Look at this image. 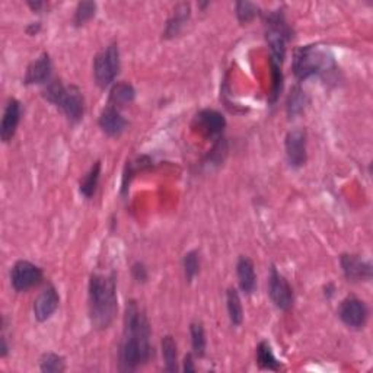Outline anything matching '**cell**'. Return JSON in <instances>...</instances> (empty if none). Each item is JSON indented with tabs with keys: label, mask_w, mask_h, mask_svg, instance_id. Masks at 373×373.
<instances>
[{
	"label": "cell",
	"mask_w": 373,
	"mask_h": 373,
	"mask_svg": "<svg viewBox=\"0 0 373 373\" xmlns=\"http://www.w3.org/2000/svg\"><path fill=\"white\" fill-rule=\"evenodd\" d=\"M152 357L150 326L142 308L130 300L126 306L124 337L120 348V369L136 370L146 365Z\"/></svg>",
	"instance_id": "6da1fadb"
},
{
	"label": "cell",
	"mask_w": 373,
	"mask_h": 373,
	"mask_svg": "<svg viewBox=\"0 0 373 373\" xmlns=\"http://www.w3.org/2000/svg\"><path fill=\"white\" fill-rule=\"evenodd\" d=\"M115 274L91 275L89 280V318L95 330H106L117 315Z\"/></svg>",
	"instance_id": "7a4b0ae2"
},
{
	"label": "cell",
	"mask_w": 373,
	"mask_h": 373,
	"mask_svg": "<svg viewBox=\"0 0 373 373\" xmlns=\"http://www.w3.org/2000/svg\"><path fill=\"white\" fill-rule=\"evenodd\" d=\"M331 69H334L332 56L319 45L300 47L295 54L293 70L299 80L326 75Z\"/></svg>",
	"instance_id": "3957f363"
},
{
	"label": "cell",
	"mask_w": 373,
	"mask_h": 373,
	"mask_svg": "<svg viewBox=\"0 0 373 373\" xmlns=\"http://www.w3.org/2000/svg\"><path fill=\"white\" fill-rule=\"evenodd\" d=\"M44 96L62 110L71 123H78L85 113V101L83 95L76 87H65L62 82H52L44 91Z\"/></svg>",
	"instance_id": "277c9868"
},
{
	"label": "cell",
	"mask_w": 373,
	"mask_h": 373,
	"mask_svg": "<svg viewBox=\"0 0 373 373\" xmlns=\"http://www.w3.org/2000/svg\"><path fill=\"white\" fill-rule=\"evenodd\" d=\"M120 71V52L117 44L108 45L98 56L95 57L93 75L98 87L105 89L115 80Z\"/></svg>",
	"instance_id": "5b68a950"
},
{
	"label": "cell",
	"mask_w": 373,
	"mask_h": 373,
	"mask_svg": "<svg viewBox=\"0 0 373 373\" xmlns=\"http://www.w3.org/2000/svg\"><path fill=\"white\" fill-rule=\"evenodd\" d=\"M267 25V43L271 52V65L282 67L286 56V40L289 37L287 25L280 14H271Z\"/></svg>",
	"instance_id": "8992f818"
},
{
	"label": "cell",
	"mask_w": 373,
	"mask_h": 373,
	"mask_svg": "<svg viewBox=\"0 0 373 373\" xmlns=\"http://www.w3.org/2000/svg\"><path fill=\"white\" fill-rule=\"evenodd\" d=\"M43 280V270L30 261H18L10 271V283L16 292H27Z\"/></svg>",
	"instance_id": "52a82bcc"
},
{
	"label": "cell",
	"mask_w": 373,
	"mask_h": 373,
	"mask_svg": "<svg viewBox=\"0 0 373 373\" xmlns=\"http://www.w3.org/2000/svg\"><path fill=\"white\" fill-rule=\"evenodd\" d=\"M269 293L273 304L282 310H289L293 306V291L291 284L275 267H271L269 279Z\"/></svg>",
	"instance_id": "ba28073f"
},
{
	"label": "cell",
	"mask_w": 373,
	"mask_h": 373,
	"mask_svg": "<svg viewBox=\"0 0 373 373\" xmlns=\"http://www.w3.org/2000/svg\"><path fill=\"white\" fill-rule=\"evenodd\" d=\"M368 306L365 305L363 300L357 297H347L344 299L340 309H339V317L346 324L348 328L360 330L365 327L368 321Z\"/></svg>",
	"instance_id": "9c48e42d"
},
{
	"label": "cell",
	"mask_w": 373,
	"mask_h": 373,
	"mask_svg": "<svg viewBox=\"0 0 373 373\" xmlns=\"http://www.w3.org/2000/svg\"><path fill=\"white\" fill-rule=\"evenodd\" d=\"M286 156L293 168H300L306 163V131L296 128L289 131L286 136Z\"/></svg>",
	"instance_id": "30bf717a"
},
{
	"label": "cell",
	"mask_w": 373,
	"mask_h": 373,
	"mask_svg": "<svg viewBox=\"0 0 373 373\" xmlns=\"http://www.w3.org/2000/svg\"><path fill=\"white\" fill-rule=\"evenodd\" d=\"M60 304V297L56 289L53 286L45 287L44 291L38 295V297L34 300V315L37 321L44 322L53 317Z\"/></svg>",
	"instance_id": "8fae6325"
},
{
	"label": "cell",
	"mask_w": 373,
	"mask_h": 373,
	"mask_svg": "<svg viewBox=\"0 0 373 373\" xmlns=\"http://www.w3.org/2000/svg\"><path fill=\"white\" fill-rule=\"evenodd\" d=\"M21 114H22L21 102L15 98L9 100V102L5 108V113H3L2 124H0V137H2V140L5 143L10 142L12 137L15 136L16 128L21 122Z\"/></svg>",
	"instance_id": "7c38bea8"
},
{
	"label": "cell",
	"mask_w": 373,
	"mask_h": 373,
	"mask_svg": "<svg viewBox=\"0 0 373 373\" xmlns=\"http://www.w3.org/2000/svg\"><path fill=\"white\" fill-rule=\"evenodd\" d=\"M100 127L105 135L111 137L122 136L127 128V120L118 111V108L110 105L100 115Z\"/></svg>",
	"instance_id": "4fadbf2b"
},
{
	"label": "cell",
	"mask_w": 373,
	"mask_h": 373,
	"mask_svg": "<svg viewBox=\"0 0 373 373\" xmlns=\"http://www.w3.org/2000/svg\"><path fill=\"white\" fill-rule=\"evenodd\" d=\"M341 267L348 280H370L372 278V266L370 262L363 261L359 256H343Z\"/></svg>",
	"instance_id": "5bb4252c"
},
{
	"label": "cell",
	"mask_w": 373,
	"mask_h": 373,
	"mask_svg": "<svg viewBox=\"0 0 373 373\" xmlns=\"http://www.w3.org/2000/svg\"><path fill=\"white\" fill-rule=\"evenodd\" d=\"M196 123L200 131H203V133L207 136H218L226 127L225 117L214 110L200 111L196 117Z\"/></svg>",
	"instance_id": "9a60e30c"
},
{
	"label": "cell",
	"mask_w": 373,
	"mask_h": 373,
	"mask_svg": "<svg viewBox=\"0 0 373 373\" xmlns=\"http://www.w3.org/2000/svg\"><path fill=\"white\" fill-rule=\"evenodd\" d=\"M52 76V60L48 54H41L37 60L28 66L27 75L23 82L27 85H38V83H45Z\"/></svg>",
	"instance_id": "2e32d148"
},
{
	"label": "cell",
	"mask_w": 373,
	"mask_h": 373,
	"mask_svg": "<svg viewBox=\"0 0 373 373\" xmlns=\"http://www.w3.org/2000/svg\"><path fill=\"white\" fill-rule=\"evenodd\" d=\"M236 273H238V280L239 286L242 289V292L247 295H251L256 291L257 286V275L254 270V264L247 257H240L236 266Z\"/></svg>",
	"instance_id": "e0dca14e"
},
{
	"label": "cell",
	"mask_w": 373,
	"mask_h": 373,
	"mask_svg": "<svg viewBox=\"0 0 373 373\" xmlns=\"http://www.w3.org/2000/svg\"><path fill=\"white\" fill-rule=\"evenodd\" d=\"M257 363L261 369L278 372L280 370V362L275 359L273 348L267 341H261L257 346Z\"/></svg>",
	"instance_id": "ac0fdd59"
},
{
	"label": "cell",
	"mask_w": 373,
	"mask_h": 373,
	"mask_svg": "<svg viewBox=\"0 0 373 373\" xmlns=\"http://www.w3.org/2000/svg\"><path fill=\"white\" fill-rule=\"evenodd\" d=\"M226 305H227V314H229L231 322L234 326H240L244 321V309L242 304H240L239 293L236 289H229L226 292Z\"/></svg>",
	"instance_id": "d6986e66"
},
{
	"label": "cell",
	"mask_w": 373,
	"mask_h": 373,
	"mask_svg": "<svg viewBox=\"0 0 373 373\" xmlns=\"http://www.w3.org/2000/svg\"><path fill=\"white\" fill-rule=\"evenodd\" d=\"M136 96L135 88L128 85V83H117V85L111 89L110 93V102L113 106H124L130 102H133Z\"/></svg>",
	"instance_id": "ffe728a7"
},
{
	"label": "cell",
	"mask_w": 373,
	"mask_h": 373,
	"mask_svg": "<svg viewBox=\"0 0 373 373\" xmlns=\"http://www.w3.org/2000/svg\"><path fill=\"white\" fill-rule=\"evenodd\" d=\"M101 177V162H95V165L91 168V171L85 175V178L80 181V192L83 197L92 199L96 192L100 184Z\"/></svg>",
	"instance_id": "44dd1931"
},
{
	"label": "cell",
	"mask_w": 373,
	"mask_h": 373,
	"mask_svg": "<svg viewBox=\"0 0 373 373\" xmlns=\"http://www.w3.org/2000/svg\"><path fill=\"white\" fill-rule=\"evenodd\" d=\"M162 356L165 362V370L177 372L178 370V352H177V343L171 335H166L162 340Z\"/></svg>",
	"instance_id": "7402d4cb"
},
{
	"label": "cell",
	"mask_w": 373,
	"mask_h": 373,
	"mask_svg": "<svg viewBox=\"0 0 373 373\" xmlns=\"http://www.w3.org/2000/svg\"><path fill=\"white\" fill-rule=\"evenodd\" d=\"M191 344H192V352H194L196 357H203L206 354V332H204V328L201 324H192L191 328Z\"/></svg>",
	"instance_id": "603a6c76"
},
{
	"label": "cell",
	"mask_w": 373,
	"mask_h": 373,
	"mask_svg": "<svg viewBox=\"0 0 373 373\" xmlns=\"http://www.w3.org/2000/svg\"><path fill=\"white\" fill-rule=\"evenodd\" d=\"M40 369L44 373H62L66 370L65 357L56 353H45L40 360Z\"/></svg>",
	"instance_id": "cb8c5ba5"
},
{
	"label": "cell",
	"mask_w": 373,
	"mask_h": 373,
	"mask_svg": "<svg viewBox=\"0 0 373 373\" xmlns=\"http://www.w3.org/2000/svg\"><path fill=\"white\" fill-rule=\"evenodd\" d=\"M305 105H306V95L299 87H296L291 92V96H289V100H287V113H289V115L295 117V115L300 114L305 110Z\"/></svg>",
	"instance_id": "d4e9b609"
},
{
	"label": "cell",
	"mask_w": 373,
	"mask_h": 373,
	"mask_svg": "<svg viewBox=\"0 0 373 373\" xmlns=\"http://www.w3.org/2000/svg\"><path fill=\"white\" fill-rule=\"evenodd\" d=\"M190 15V5H179L175 9V16L168 23V35H177L179 32V28L184 25V22L187 21Z\"/></svg>",
	"instance_id": "484cf974"
},
{
	"label": "cell",
	"mask_w": 373,
	"mask_h": 373,
	"mask_svg": "<svg viewBox=\"0 0 373 373\" xmlns=\"http://www.w3.org/2000/svg\"><path fill=\"white\" fill-rule=\"evenodd\" d=\"M96 14V3L95 2H80L76 8L75 14V25L80 27L83 23L91 21Z\"/></svg>",
	"instance_id": "4316f807"
},
{
	"label": "cell",
	"mask_w": 373,
	"mask_h": 373,
	"mask_svg": "<svg viewBox=\"0 0 373 373\" xmlns=\"http://www.w3.org/2000/svg\"><path fill=\"white\" fill-rule=\"evenodd\" d=\"M184 273H185V279L191 282L196 278L199 269H200V261H199V254L196 251H190L184 256Z\"/></svg>",
	"instance_id": "83f0119b"
},
{
	"label": "cell",
	"mask_w": 373,
	"mask_h": 373,
	"mask_svg": "<svg viewBox=\"0 0 373 373\" xmlns=\"http://www.w3.org/2000/svg\"><path fill=\"white\" fill-rule=\"evenodd\" d=\"M257 6L251 2H238L236 3V15L239 22L248 23L257 15Z\"/></svg>",
	"instance_id": "f1b7e54d"
},
{
	"label": "cell",
	"mask_w": 373,
	"mask_h": 373,
	"mask_svg": "<svg viewBox=\"0 0 373 373\" xmlns=\"http://www.w3.org/2000/svg\"><path fill=\"white\" fill-rule=\"evenodd\" d=\"M133 278L140 283L148 280V270L142 262H136L133 266Z\"/></svg>",
	"instance_id": "f546056e"
},
{
	"label": "cell",
	"mask_w": 373,
	"mask_h": 373,
	"mask_svg": "<svg viewBox=\"0 0 373 373\" xmlns=\"http://www.w3.org/2000/svg\"><path fill=\"white\" fill-rule=\"evenodd\" d=\"M184 370L187 373H192L196 372V366H194V362H192V354H188L184 360Z\"/></svg>",
	"instance_id": "4dcf8cb0"
},
{
	"label": "cell",
	"mask_w": 373,
	"mask_h": 373,
	"mask_svg": "<svg viewBox=\"0 0 373 373\" xmlns=\"http://www.w3.org/2000/svg\"><path fill=\"white\" fill-rule=\"evenodd\" d=\"M43 5H44V3H41V2H35V3H34V2H28V6H30L34 12H38V10L43 8Z\"/></svg>",
	"instance_id": "1f68e13d"
}]
</instances>
